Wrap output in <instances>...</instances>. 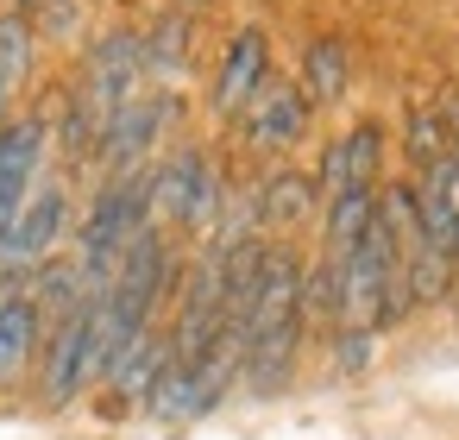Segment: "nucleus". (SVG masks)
Returning <instances> with one entry per match:
<instances>
[{"label": "nucleus", "instance_id": "f257e3e1", "mask_svg": "<svg viewBox=\"0 0 459 440\" xmlns=\"http://www.w3.org/2000/svg\"><path fill=\"white\" fill-rule=\"evenodd\" d=\"M246 365H239V384L252 396H277L296 371V352H302V258L271 246L264 258V277H258V296L246 308Z\"/></svg>", "mask_w": 459, "mask_h": 440}, {"label": "nucleus", "instance_id": "f03ea898", "mask_svg": "<svg viewBox=\"0 0 459 440\" xmlns=\"http://www.w3.org/2000/svg\"><path fill=\"white\" fill-rule=\"evenodd\" d=\"M64 233H70V195H64V183L32 189L26 208L13 214L7 239H0V271H7V283H20L26 271H39V264L57 252Z\"/></svg>", "mask_w": 459, "mask_h": 440}, {"label": "nucleus", "instance_id": "7ed1b4c3", "mask_svg": "<svg viewBox=\"0 0 459 440\" xmlns=\"http://www.w3.org/2000/svg\"><path fill=\"white\" fill-rule=\"evenodd\" d=\"M45 145H51V114H26V120L0 126V239H7L13 214L26 208V195L39 183Z\"/></svg>", "mask_w": 459, "mask_h": 440}, {"label": "nucleus", "instance_id": "20e7f679", "mask_svg": "<svg viewBox=\"0 0 459 440\" xmlns=\"http://www.w3.org/2000/svg\"><path fill=\"white\" fill-rule=\"evenodd\" d=\"M164 120H170V101L164 95H152V101H126L108 126H101V145H95V164L108 170V177H126V170H145V158H152V145H158V133H164Z\"/></svg>", "mask_w": 459, "mask_h": 440}, {"label": "nucleus", "instance_id": "39448f33", "mask_svg": "<svg viewBox=\"0 0 459 440\" xmlns=\"http://www.w3.org/2000/svg\"><path fill=\"white\" fill-rule=\"evenodd\" d=\"M264 82H271V39L258 26H239L233 45H227V57H221V70H214V95L208 101H214L221 120H239Z\"/></svg>", "mask_w": 459, "mask_h": 440}, {"label": "nucleus", "instance_id": "423d86ee", "mask_svg": "<svg viewBox=\"0 0 459 440\" xmlns=\"http://www.w3.org/2000/svg\"><path fill=\"white\" fill-rule=\"evenodd\" d=\"M377 164H384V126L359 120L346 139H333L321 151V170H315V189L333 202L346 189H377Z\"/></svg>", "mask_w": 459, "mask_h": 440}, {"label": "nucleus", "instance_id": "0eeeda50", "mask_svg": "<svg viewBox=\"0 0 459 440\" xmlns=\"http://www.w3.org/2000/svg\"><path fill=\"white\" fill-rule=\"evenodd\" d=\"M239 120H246L252 151H290L302 139V126H308V101H302L296 82H264Z\"/></svg>", "mask_w": 459, "mask_h": 440}, {"label": "nucleus", "instance_id": "6e6552de", "mask_svg": "<svg viewBox=\"0 0 459 440\" xmlns=\"http://www.w3.org/2000/svg\"><path fill=\"white\" fill-rule=\"evenodd\" d=\"M39 340H45V315L32 308L26 283H0V390L26 377V365L39 358Z\"/></svg>", "mask_w": 459, "mask_h": 440}, {"label": "nucleus", "instance_id": "1a4fd4ad", "mask_svg": "<svg viewBox=\"0 0 459 440\" xmlns=\"http://www.w3.org/2000/svg\"><path fill=\"white\" fill-rule=\"evenodd\" d=\"M202 170H208V158H202V151H177V158H164V164H152V170H145L152 227H170V220L183 227V214H189V202H195Z\"/></svg>", "mask_w": 459, "mask_h": 440}, {"label": "nucleus", "instance_id": "9d476101", "mask_svg": "<svg viewBox=\"0 0 459 440\" xmlns=\"http://www.w3.org/2000/svg\"><path fill=\"white\" fill-rule=\"evenodd\" d=\"M315 202H321V189H315L308 170H271V177L258 183V195H252L258 227H302V220L315 214Z\"/></svg>", "mask_w": 459, "mask_h": 440}, {"label": "nucleus", "instance_id": "9b49d317", "mask_svg": "<svg viewBox=\"0 0 459 440\" xmlns=\"http://www.w3.org/2000/svg\"><path fill=\"white\" fill-rule=\"evenodd\" d=\"M352 82V64H346V45L340 39H315L302 51V101L308 108H333Z\"/></svg>", "mask_w": 459, "mask_h": 440}, {"label": "nucleus", "instance_id": "f8f14e48", "mask_svg": "<svg viewBox=\"0 0 459 440\" xmlns=\"http://www.w3.org/2000/svg\"><path fill=\"white\" fill-rule=\"evenodd\" d=\"M371 214H377V189H346V195H333V202H327V258H346V252L365 239Z\"/></svg>", "mask_w": 459, "mask_h": 440}, {"label": "nucleus", "instance_id": "ddd939ff", "mask_svg": "<svg viewBox=\"0 0 459 440\" xmlns=\"http://www.w3.org/2000/svg\"><path fill=\"white\" fill-rule=\"evenodd\" d=\"M403 139H409V164H415L421 177H428L434 164H446V158H453V139H446V126H440V114H434V108H409Z\"/></svg>", "mask_w": 459, "mask_h": 440}, {"label": "nucleus", "instance_id": "4468645a", "mask_svg": "<svg viewBox=\"0 0 459 440\" xmlns=\"http://www.w3.org/2000/svg\"><path fill=\"white\" fill-rule=\"evenodd\" d=\"M139 45H145V76H170V70H183V57H189V13H164L158 32L139 39Z\"/></svg>", "mask_w": 459, "mask_h": 440}, {"label": "nucleus", "instance_id": "2eb2a0df", "mask_svg": "<svg viewBox=\"0 0 459 440\" xmlns=\"http://www.w3.org/2000/svg\"><path fill=\"white\" fill-rule=\"evenodd\" d=\"M333 358H340V371H365V358H371V333H359V327H333Z\"/></svg>", "mask_w": 459, "mask_h": 440}, {"label": "nucleus", "instance_id": "dca6fc26", "mask_svg": "<svg viewBox=\"0 0 459 440\" xmlns=\"http://www.w3.org/2000/svg\"><path fill=\"white\" fill-rule=\"evenodd\" d=\"M440 126H446V139H453V151H459V89H446V101H440Z\"/></svg>", "mask_w": 459, "mask_h": 440}]
</instances>
